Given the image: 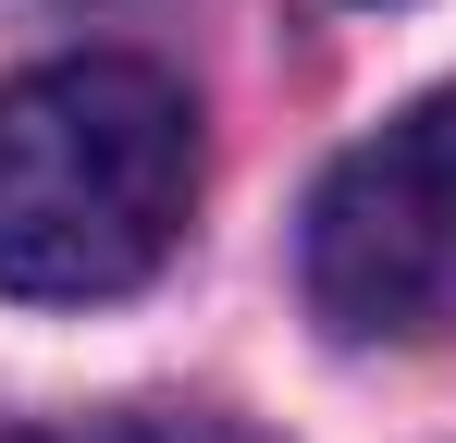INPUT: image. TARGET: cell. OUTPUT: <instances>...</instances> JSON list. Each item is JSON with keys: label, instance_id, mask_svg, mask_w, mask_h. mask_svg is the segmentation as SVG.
Masks as SVG:
<instances>
[{"label": "cell", "instance_id": "3", "mask_svg": "<svg viewBox=\"0 0 456 443\" xmlns=\"http://www.w3.org/2000/svg\"><path fill=\"white\" fill-rule=\"evenodd\" d=\"M0 443H149V431H0Z\"/></svg>", "mask_w": 456, "mask_h": 443}, {"label": "cell", "instance_id": "1", "mask_svg": "<svg viewBox=\"0 0 456 443\" xmlns=\"http://www.w3.org/2000/svg\"><path fill=\"white\" fill-rule=\"evenodd\" d=\"M198 210V111L160 62L75 50L0 86V295H136Z\"/></svg>", "mask_w": 456, "mask_h": 443}, {"label": "cell", "instance_id": "2", "mask_svg": "<svg viewBox=\"0 0 456 443\" xmlns=\"http://www.w3.org/2000/svg\"><path fill=\"white\" fill-rule=\"evenodd\" d=\"M308 308L333 333H419L456 308V86L346 148L308 197Z\"/></svg>", "mask_w": 456, "mask_h": 443}]
</instances>
